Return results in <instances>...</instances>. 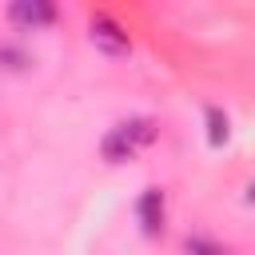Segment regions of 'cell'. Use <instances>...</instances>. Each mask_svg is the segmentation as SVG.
<instances>
[{
  "instance_id": "cell-1",
  "label": "cell",
  "mask_w": 255,
  "mask_h": 255,
  "mask_svg": "<svg viewBox=\"0 0 255 255\" xmlns=\"http://www.w3.org/2000/svg\"><path fill=\"white\" fill-rule=\"evenodd\" d=\"M151 139H155V124L139 116V120H124V124H116V128L104 135L100 151H104L108 163H124V159H131L139 147H147Z\"/></svg>"
},
{
  "instance_id": "cell-2",
  "label": "cell",
  "mask_w": 255,
  "mask_h": 255,
  "mask_svg": "<svg viewBox=\"0 0 255 255\" xmlns=\"http://www.w3.org/2000/svg\"><path fill=\"white\" fill-rule=\"evenodd\" d=\"M8 20L20 24V28H44V24L56 20V4H48V0H16L8 8Z\"/></svg>"
},
{
  "instance_id": "cell-3",
  "label": "cell",
  "mask_w": 255,
  "mask_h": 255,
  "mask_svg": "<svg viewBox=\"0 0 255 255\" xmlns=\"http://www.w3.org/2000/svg\"><path fill=\"white\" fill-rule=\"evenodd\" d=\"M88 28H92V44H96V48H104V52H112V56L128 52V32H124L112 16H104V12H100V16H92V24H88Z\"/></svg>"
},
{
  "instance_id": "cell-4",
  "label": "cell",
  "mask_w": 255,
  "mask_h": 255,
  "mask_svg": "<svg viewBox=\"0 0 255 255\" xmlns=\"http://www.w3.org/2000/svg\"><path fill=\"white\" fill-rule=\"evenodd\" d=\"M135 211H139V227H143L147 235H159V231H163V191H159V187H143Z\"/></svg>"
},
{
  "instance_id": "cell-5",
  "label": "cell",
  "mask_w": 255,
  "mask_h": 255,
  "mask_svg": "<svg viewBox=\"0 0 255 255\" xmlns=\"http://www.w3.org/2000/svg\"><path fill=\"white\" fill-rule=\"evenodd\" d=\"M203 116H207V143H211V147H223V143H227V135H231L227 116H223L219 108H207Z\"/></svg>"
},
{
  "instance_id": "cell-6",
  "label": "cell",
  "mask_w": 255,
  "mask_h": 255,
  "mask_svg": "<svg viewBox=\"0 0 255 255\" xmlns=\"http://www.w3.org/2000/svg\"><path fill=\"white\" fill-rule=\"evenodd\" d=\"M183 255H231L227 247L211 243V239H199V235H187L183 239Z\"/></svg>"
},
{
  "instance_id": "cell-7",
  "label": "cell",
  "mask_w": 255,
  "mask_h": 255,
  "mask_svg": "<svg viewBox=\"0 0 255 255\" xmlns=\"http://www.w3.org/2000/svg\"><path fill=\"white\" fill-rule=\"evenodd\" d=\"M247 199H251V203H255V179H251V183H247Z\"/></svg>"
}]
</instances>
